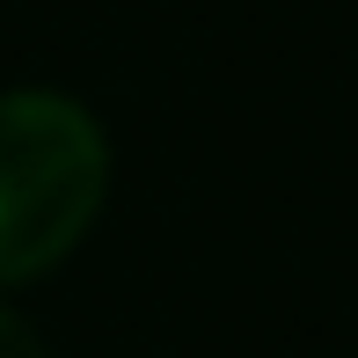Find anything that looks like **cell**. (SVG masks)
Segmentation results:
<instances>
[{
    "label": "cell",
    "instance_id": "7a4b0ae2",
    "mask_svg": "<svg viewBox=\"0 0 358 358\" xmlns=\"http://www.w3.org/2000/svg\"><path fill=\"white\" fill-rule=\"evenodd\" d=\"M0 358H52V351H44V336L29 329L22 315H8V307H0Z\"/></svg>",
    "mask_w": 358,
    "mask_h": 358
},
{
    "label": "cell",
    "instance_id": "6da1fadb",
    "mask_svg": "<svg viewBox=\"0 0 358 358\" xmlns=\"http://www.w3.org/2000/svg\"><path fill=\"white\" fill-rule=\"evenodd\" d=\"M110 146L73 95H0V285L52 271L103 213Z\"/></svg>",
    "mask_w": 358,
    "mask_h": 358
}]
</instances>
